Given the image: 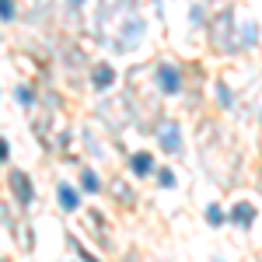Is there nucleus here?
Segmentation results:
<instances>
[{
  "instance_id": "nucleus-1",
  "label": "nucleus",
  "mask_w": 262,
  "mask_h": 262,
  "mask_svg": "<svg viewBox=\"0 0 262 262\" xmlns=\"http://www.w3.org/2000/svg\"><path fill=\"white\" fill-rule=\"evenodd\" d=\"M11 182H14V189H18V200H21V203H28V200H31V192H28V178H25V175H14Z\"/></svg>"
},
{
  "instance_id": "nucleus-2",
  "label": "nucleus",
  "mask_w": 262,
  "mask_h": 262,
  "mask_svg": "<svg viewBox=\"0 0 262 262\" xmlns=\"http://www.w3.org/2000/svg\"><path fill=\"white\" fill-rule=\"evenodd\" d=\"M59 203L67 206V210H77V196H74L70 185H59Z\"/></svg>"
},
{
  "instance_id": "nucleus-3",
  "label": "nucleus",
  "mask_w": 262,
  "mask_h": 262,
  "mask_svg": "<svg viewBox=\"0 0 262 262\" xmlns=\"http://www.w3.org/2000/svg\"><path fill=\"white\" fill-rule=\"evenodd\" d=\"M112 84V70H109V67H98V70H94V87H109Z\"/></svg>"
},
{
  "instance_id": "nucleus-4",
  "label": "nucleus",
  "mask_w": 262,
  "mask_h": 262,
  "mask_svg": "<svg viewBox=\"0 0 262 262\" xmlns=\"http://www.w3.org/2000/svg\"><path fill=\"white\" fill-rule=\"evenodd\" d=\"M0 18H4V21L14 18V4H11V0H0Z\"/></svg>"
},
{
  "instance_id": "nucleus-5",
  "label": "nucleus",
  "mask_w": 262,
  "mask_h": 262,
  "mask_svg": "<svg viewBox=\"0 0 262 262\" xmlns=\"http://www.w3.org/2000/svg\"><path fill=\"white\" fill-rule=\"evenodd\" d=\"M161 77H165V87H168V91H175V70H168V67H165V70H161Z\"/></svg>"
},
{
  "instance_id": "nucleus-6",
  "label": "nucleus",
  "mask_w": 262,
  "mask_h": 262,
  "mask_svg": "<svg viewBox=\"0 0 262 262\" xmlns=\"http://www.w3.org/2000/svg\"><path fill=\"white\" fill-rule=\"evenodd\" d=\"M165 147H178V137H175V129H165Z\"/></svg>"
},
{
  "instance_id": "nucleus-7",
  "label": "nucleus",
  "mask_w": 262,
  "mask_h": 262,
  "mask_svg": "<svg viewBox=\"0 0 262 262\" xmlns=\"http://www.w3.org/2000/svg\"><path fill=\"white\" fill-rule=\"evenodd\" d=\"M133 168H137V172H147V154H137V157H133Z\"/></svg>"
},
{
  "instance_id": "nucleus-8",
  "label": "nucleus",
  "mask_w": 262,
  "mask_h": 262,
  "mask_svg": "<svg viewBox=\"0 0 262 262\" xmlns=\"http://www.w3.org/2000/svg\"><path fill=\"white\" fill-rule=\"evenodd\" d=\"M18 102H31V91H28V87H18Z\"/></svg>"
},
{
  "instance_id": "nucleus-9",
  "label": "nucleus",
  "mask_w": 262,
  "mask_h": 262,
  "mask_svg": "<svg viewBox=\"0 0 262 262\" xmlns=\"http://www.w3.org/2000/svg\"><path fill=\"white\" fill-rule=\"evenodd\" d=\"M84 185L91 189V192H94V185H98V182H94V175H91V172H84Z\"/></svg>"
},
{
  "instance_id": "nucleus-10",
  "label": "nucleus",
  "mask_w": 262,
  "mask_h": 262,
  "mask_svg": "<svg viewBox=\"0 0 262 262\" xmlns=\"http://www.w3.org/2000/svg\"><path fill=\"white\" fill-rule=\"evenodd\" d=\"M0 157H7V144L4 140H0Z\"/></svg>"
}]
</instances>
